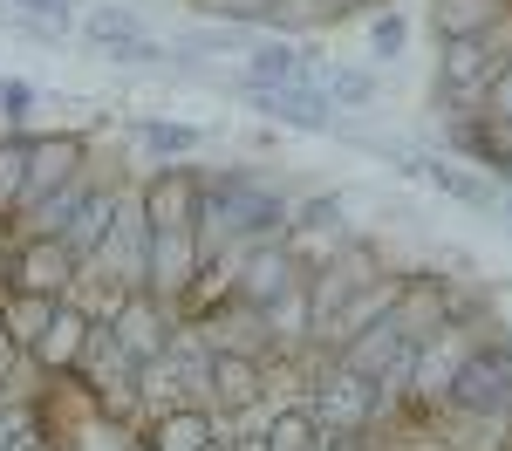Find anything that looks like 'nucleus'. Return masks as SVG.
I'll return each mask as SVG.
<instances>
[{"instance_id":"1","label":"nucleus","mask_w":512,"mask_h":451,"mask_svg":"<svg viewBox=\"0 0 512 451\" xmlns=\"http://www.w3.org/2000/svg\"><path fill=\"white\" fill-rule=\"evenodd\" d=\"M444 404L458 410V417H485V424L512 417V342H478L472 356L458 363Z\"/></svg>"},{"instance_id":"2","label":"nucleus","mask_w":512,"mask_h":451,"mask_svg":"<svg viewBox=\"0 0 512 451\" xmlns=\"http://www.w3.org/2000/svg\"><path fill=\"white\" fill-rule=\"evenodd\" d=\"M82 164H89V137L82 130H55V137H28V185H21V205H14V219H28L41 205L55 199V192H69L82 178Z\"/></svg>"},{"instance_id":"3","label":"nucleus","mask_w":512,"mask_h":451,"mask_svg":"<svg viewBox=\"0 0 512 451\" xmlns=\"http://www.w3.org/2000/svg\"><path fill=\"white\" fill-rule=\"evenodd\" d=\"M164 308H171V301H158L151 287H130V294L117 301V315L103 322L110 335H117V349H123L137 369L158 363L164 349H171V315H164Z\"/></svg>"},{"instance_id":"4","label":"nucleus","mask_w":512,"mask_h":451,"mask_svg":"<svg viewBox=\"0 0 512 451\" xmlns=\"http://www.w3.org/2000/svg\"><path fill=\"white\" fill-rule=\"evenodd\" d=\"M390 335L396 342H431V335H444V328L458 322V308H451V294H444V281H431V274H410V281H396V301H390Z\"/></svg>"},{"instance_id":"5","label":"nucleus","mask_w":512,"mask_h":451,"mask_svg":"<svg viewBox=\"0 0 512 451\" xmlns=\"http://www.w3.org/2000/svg\"><path fill=\"white\" fill-rule=\"evenodd\" d=\"M144 205V219H151V233H198V205H205V178H198L192 164H164L158 178L137 192Z\"/></svg>"},{"instance_id":"6","label":"nucleus","mask_w":512,"mask_h":451,"mask_svg":"<svg viewBox=\"0 0 512 451\" xmlns=\"http://www.w3.org/2000/svg\"><path fill=\"white\" fill-rule=\"evenodd\" d=\"M315 417H321V431H328V438H362V424H369V417H383V390H376V383H362L355 369L335 363L328 376H321Z\"/></svg>"},{"instance_id":"7","label":"nucleus","mask_w":512,"mask_h":451,"mask_svg":"<svg viewBox=\"0 0 512 451\" xmlns=\"http://www.w3.org/2000/svg\"><path fill=\"white\" fill-rule=\"evenodd\" d=\"M260 390H267V356H253V349H212L205 356V397L219 417L260 410Z\"/></svg>"},{"instance_id":"8","label":"nucleus","mask_w":512,"mask_h":451,"mask_svg":"<svg viewBox=\"0 0 512 451\" xmlns=\"http://www.w3.org/2000/svg\"><path fill=\"white\" fill-rule=\"evenodd\" d=\"M294 281H301V260L287 253V240L246 246V260H239V274H233V301L239 308H274Z\"/></svg>"},{"instance_id":"9","label":"nucleus","mask_w":512,"mask_h":451,"mask_svg":"<svg viewBox=\"0 0 512 451\" xmlns=\"http://www.w3.org/2000/svg\"><path fill=\"white\" fill-rule=\"evenodd\" d=\"M76 267H82V260L62 240H21V246H14V260H7V287L62 301V294L76 287Z\"/></svg>"},{"instance_id":"10","label":"nucleus","mask_w":512,"mask_h":451,"mask_svg":"<svg viewBox=\"0 0 512 451\" xmlns=\"http://www.w3.org/2000/svg\"><path fill=\"white\" fill-rule=\"evenodd\" d=\"M472 349H478V342H472V335H465L458 322L444 328V335H431V342H417V356H410V376H403V383H410V397H417V404H444L451 376H458V363H465Z\"/></svg>"},{"instance_id":"11","label":"nucleus","mask_w":512,"mask_h":451,"mask_svg":"<svg viewBox=\"0 0 512 451\" xmlns=\"http://www.w3.org/2000/svg\"><path fill=\"white\" fill-rule=\"evenodd\" d=\"M410 356H417V349H410V342H396L390 322L362 328L355 342H342V349H335V363L355 369V376H362V383H376V390H383V383H403V376H410Z\"/></svg>"},{"instance_id":"12","label":"nucleus","mask_w":512,"mask_h":451,"mask_svg":"<svg viewBox=\"0 0 512 451\" xmlns=\"http://www.w3.org/2000/svg\"><path fill=\"white\" fill-rule=\"evenodd\" d=\"M198 233H151V260H144V287L158 294V301H185V287L198 281Z\"/></svg>"},{"instance_id":"13","label":"nucleus","mask_w":512,"mask_h":451,"mask_svg":"<svg viewBox=\"0 0 512 451\" xmlns=\"http://www.w3.org/2000/svg\"><path fill=\"white\" fill-rule=\"evenodd\" d=\"M246 103L253 110H267L274 123H294V130H335V103L321 96V89H301V82H280V89H260V82H246Z\"/></svg>"},{"instance_id":"14","label":"nucleus","mask_w":512,"mask_h":451,"mask_svg":"<svg viewBox=\"0 0 512 451\" xmlns=\"http://www.w3.org/2000/svg\"><path fill=\"white\" fill-rule=\"evenodd\" d=\"M205 445H219L212 404H171L144 424V451H205Z\"/></svg>"},{"instance_id":"15","label":"nucleus","mask_w":512,"mask_h":451,"mask_svg":"<svg viewBox=\"0 0 512 451\" xmlns=\"http://www.w3.org/2000/svg\"><path fill=\"white\" fill-rule=\"evenodd\" d=\"M89 315H82L76 301H62V308H55V322L41 328L35 342H28V356H35L41 369H55V376H76V363H82V342H89Z\"/></svg>"},{"instance_id":"16","label":"nucleus","mask_w":512,"mask_h":451,"mask_svg":"<svg viewBox=\"0 0 512 451\" xmlns=\"http://www.w3.org/2000/svg\"><path fill=\"white\" fill-rule=\"evenodd\" d=\"M492 48L478 35H444V62H437V89L444 96H485V82H492Z\"/></svg>"},{"instance_id":"17","label":"nucleus","mask_w":512,"mask_h":451,"mask_svg":"<svg viewBox=\"0 0 512 451\" xmlns=\"http://www.w3.org/2000/svg\"><path fill=\"white\" fill-rule=\"evenodd\" d=\"M55 308H62V301H48V294H21V287H7V294H0V335H7L14 349H28L41 328L55 322Z\"/></svg>"},{"instance_id":"18","label":"nucleus","mask_w":512,"mask_h":451,"mask_svg":"<svg viewBox=\"0 0 512 451\" xmlns=\"http://www.w3.org/2000/svg\"><path fill=\"white\" fill-rule=\"evenodd\" d=\"M260 438H267V451H321V445H328V431H321L315 404H287V410H274V417L260 424Z\"/></svg>"},{"instance_id":"19","label":"nucleus","mask_w":512,"mask_h":451,"mask_svg":"<svg viewBox=\"0 0 512 451\" xmlns=\"http://www.w3.org/2000/svg\"><path fill=\"white\" fill-rule=\"evenodd\" d=\"M301 76H308V55H301L294 41H253V48H246V82L280 89V82H301Z\"/></svg>"},{"instance_id":"20","label":"nucleus","mask_w":512,"mask_h":451,"mask_svg":"<svg viewBox=\"0 0 512 451\" xmlns=\"http://www.w3.org/2000/svg\"><path fill=\"white\" fill-rule=\"evenodd\" d=\"M267 315V335H280V342H308L315 335V301H308V274L280 294L274 308H260Z\"/></svg>"},{"instance_id":"21","label":"nucleus","mask_w":512,"mask_h":451,"mask_svg":"<svg viewBox=\"0 0 512 451\" xmlns=\"http://www.w3.org/2000/svg\"><path fill=\"white\" fill-rule=\"evenodd\" d=\"M287 240H342V199L328 192V199H301L287 205Z\"/></svg>"},{"instance_id":"22","label":"nucleus","mask_w":512,"mask_h":451,"mask_svg":"<svg viewBox=\"0 0 512 451\" xmlns=\"http://www.w3.org/2000/svg\"><path fill=\"white\" fill-rule=\"evenodd\" d=\"M437 7V35H485L512 0H431Z\"/></svg>"},{"instance_id":"23","label":"nucleus","mask_w":512,"mask_h":451,"mask_svg":"<svg viewBox=\"0 0 512 451\" xmlns=\"http://www.w3.org/2000/svg\"><path fill=\"white\" fill-rule=\"evenodd\" d=\"M417 178L424 185H437V192H451V199H465V205H492V185H478V178H465L458 164H444V158H417Z\"/></svg>"},{"instance_id":"24","label":"nucleus","mask_w":512,"mask_h":451,"mask_svg":"<svg viewBox=\"0 0 512 451\" xmlns=\"http://www.w3.org/2000/svg\"><path fill=\"white\" fill-rule=\"evenodd\" d=\"M178 48H185V55H246L253 35H246V21H219V28H192Z\"/></svg>"},{"instance_id":"25","label":"nucleus","mask_w":512,"mask_h":451,"mask_svg":"<svg viewBox=\"0 0 512 451\" xmlns=\"http://www.w3.org/2000/svg\"><path fill=\"white\" fill-rule=\"evenodd\" d=\"M321 82H328L321 96H328V103H349V110H369V103L383 96V89H376V76H362V69H335V62L321 69Z\"/></svg>"},{"instance_id":"26","label":"nucleus","mask_w":512,"mask_h":451,"mask_svg":"<svg viewBox=\"0 0 512 451\" xmlns=\"http://www.w3.org/2000/svg\"><path fill=\"white\" fill-rule=\"evenodd\" d=\"M21 185H28V137H0V219L21 205Z\"/></svg>"},{"instance_id":"27","label":"nucleus","mask_w":512,"mask_h":451,"mask_svg":"<svg viewBox=\"0 0 512 451\" xmlns=\"http://www.w3.org/2000/svg\"><path fill=\"white\" fill-rule=\"evenodd\" d=\"M137 137H144V151H158V158H178V151H192V144H198L192 123H158V117L137 123Z\"/></svg>"},{"instance_id":"28","label":"nucleus","mask_w":512,"mask_h":451,"mask_svg":"<svg viewBox=\"0 0 512 451\" xmlns=\"http://www.w3.org/2000/svg\"><path fill=\"white\" fill-rule=\"evenodd\" d=\"M478 117H485V123H499V130L512 137V62H499V69H492L485 96H478Z\"/></svg>"},{"instance_id":"29","label":"nucleus","mask_w":512,"mask_h":451,"mask_svg":"<svg viewBox=\"0 0 512 451\" xmlns=\"http://www.w3.org/2000/svg\"><path fill=\"white\" fill-rule=\"evenodd\" d=\"M403 41H410L403 14H383V21L369 28V48H376V62H396V55H403Z\"/></svg>"},{"instance_id":"30","label":"nucleus","mask_w":512,"mask_h":451,"mask_svg":"<svg viewBox=\"0 0 512 451\" xmlns=\"http://www.w3.org/2000/svg\"><path fill=\"white\" fill-rule=\"evenodd\" d=\"M226 451H267V438L253 431V438H233V445H226Z\"/></svg>"},{"instance_id":"31","label":"nucleus","mask_w":512,"mask_h":451,"mask_svg":"<svg viewBox=\"0 0 512 451\" xmlns=\"http://www.w3.org/2000/svg\"><path fill=\"white\" fill-rule=\"evenodd\" d=\"M321 451H369V445H362V438H328Z\"/></svg>"},{"instance_id":"32","label":"nucleus","mask_w":512,"mask_h":451,"mask_svg":"<svg viewBox=\"0 0 512 451\" xmlns=\"http://www.w3.org/2000/svg\"><path fill=\"white\" fill-rule=\"evenodd\" d=\"M55 7H82V0H55Z\"/></svg>"}]
</instances>
